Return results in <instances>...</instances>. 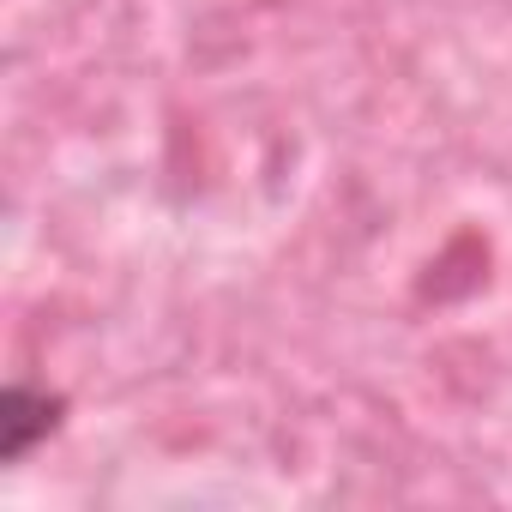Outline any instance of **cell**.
Returning a JSON list of instances; mask_svg holds the SVG:
<instances>
[{"label": "cell", "mask_w": 512, "mask_h": 512, "mask_svg": "<svg viewBox=\"0 0 512 512\" xmlns=\"http://www.w3.org/2000/svg\"><path fill=\"white\" fill-rule=\"evenodd\" d=\"M55 398H37V392H25V386H13L7 398H0V458H25V446L37 440V434H49L55 428Z\"/></svg>", "instance_id": "1"}]
</instances>
